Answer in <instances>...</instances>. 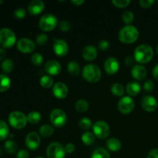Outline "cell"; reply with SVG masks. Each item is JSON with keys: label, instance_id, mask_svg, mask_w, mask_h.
<instances>
[{"label": "cell", "instance_id": "cell-46", "mask_svg": "<svg viewBox=\"0 0 158 158\" xmlns=\"http://www.w3.org/2000/svg\"><path fill=\"white\" fill-rule=\"evenodd\" d=\"M65 151H66V153L68 154H72L75 151V145L73 144V143H67V144L65 146Z\"/></svg>", "mask_w": 158, "mask_h": 158}, {"label": "cell", "instance_id": "cell-22", "mask_svg": "<svg viewBox=\"0 0 158 158\" xmlns=\"http://www.w3.org/2000/svg\"><path fill=\"white\" fill-rule=\"evenodd\" d=\"M121 147L122 145L120 141L115 137H111V138L108 139L106 141V148L113 152L119 151L121 149Z\"/></svg>", "mask_w": 158, "mask_h": 158}, {"label": "cell", "instance_id": "cell-42", "mask_svg": "<svg viewBox=\"0 0 158 158\" xmlns=\"http://www.w3.org/2000/svg\"><path fill=\"white\" fill-rule=\"evenodd\" d=\"M154 88V83L152 80H148L143 83V89L147 91V92H151Z\"/></svg>", "mask_w": 158, "mask_h": 158}, {"label": "cell", "instance_id": "cell-37", "mask_svg": "<svg viewBox=\"0 0 158 158\" xmlns=\"http://www.w3.org/2000/svg\"><path fill=\"white\" fill-rule=\"evenodd\" d=\"M31 61L35 66H40L43 63V55L39 53V52H35V53L32 54V56H31Z\"/></svg>", "mask_w": 158, "mask_h": 158}, {"label": "cell", "instance_id": "cell-47", "mask_svg": "<svg viewBox=\"0 0 158 158\" xmlns=\"http://www.w3.org/2000/svg\"><path fill=\"white\" fill-rule=\"evenodd\" d=\"M148 158H158V148L152 149L148 154Z\"/></svg>", "mask_w": 158, "mask_h": 158}, {"label": "cell", "instance_id": "cell-34", "mask_svg": "<svg viewBox=\"0 0 158 158\" xmlns=\"http://www.w3.org/2000/svg\"><path fill=\"white\" fill-rule=\"evenodd\" d=\"M40 83L43 88H49L53 85V79L49 75H45L40 78Z\"/></svg>", "mask_w": 158, "mask_h": 158}, {"label": "cell", "instance_id": "cell-38", "mask_svg": "<svg viewBox=\"0 0 158 158\" xmlns=\"http://www.w3.org/2000/svg\"><path fill=\"white\" fill-rule=\"evenodd\" d=\"M113 4L118 8H125L131 4L130 0H113Z\"/></svg>", "mask_w": 158, "mask_h": 158}, {"label": "cell", "instance_id": "cell-16", "mask_svg": "<svg viewBox=\"0 0 158 158\" xmlns=\"http://www.w3.org/2000/svg\"><path fill=\"white\" fill-rule=\"evenodd\" d=\"M45 69L49 75L57 76L61 73L62 66L57 60H51L46 62L45 64Z\"/></svg>", "mask_w": 158, "mask_h": 158}, {"label": "cell", "instance_id": "cell-55", "mask_svg": "<svg viewBox=\"0 0 158 158\" xmlns=\"http://www.w3.org/2000/svg\"><path fill=\"white\" fill-rule=\"evenodd\" d=\"M157 2H158V1H157Z\"/></svg>", "mask_w": 158, "mask_h": 158}, {"label": "cell", "instance_id": "cell-41", "mask_svg": "<svg viewBox=\"0 0 158 158\" xmlns=\"http://www.w3.org/2000/svg\"><path fill=\"white\" fill-rule=\"evenodd\" d=\"M26 15V12L24 9L23 8H19V9H15V12H14V15H15V18L19 19H23Z\"/></svg>", "mask_w": 158, "mask_h": 158}, {"label": "cell", "instance_id": "cell-54", "mask_svg": "<svg viewBox=\"0 0 158 158\" xmlns=\"http://www.w3.org/2000/svg\"><path fill=\"white\" fill-rule=\"evenodd\" d=\"M36 158H44V157H36Z\"/></svg>", "mask_w": 158, "mask_h": 158}, {"label": "cell", "instance_id": "cell-7", "mask_svg": "<svg viewBox=\"0 0 158 158\" xmlns=\"http://www.w3.org/2000/svg\"><path fill=\"white\" fill-rule=\"evenodd\" d=\"M49 119L54 126L56 127H62L67 121V116L63 110L54 109L49 114Z\"/></svg>", "mask_w": 158, "mask_h": 158}, {"label": "cell", "instance_id": "cell-45", "mask_svg": "<svg viewBox=\"0 0 158 158\" xmlns=\"http://www.w3.org/2000/svg\"><path fill=\"white\" fill-rule=\"evenodd\" d=\"M17 158H29V151L26 150H20L16 155Z\"/></svg>", "mask_w": 158, "mask_h": 158}, {"label": "cell", "instance_id": "cell-1", "mask_svg": "<svg viewBox=\"0 0 158 158\" xmlns=\"http://www.w3.org/2000/svg\"><path fill=\"white\" fill-rule=\"evenodd\" d=\"M134 59L137 62L144 64L152 60L154 56V49L148 44H141L134 50Z\"/></svg>", "mask_w": 158, "mask_h": 158}, {"label": "cell", "instance_id": "cell-10", "mask_svg": "<svg viewBox=\"0 0 158 158\" xmlns=\"http://www.w3.org/2000/svg\"><path fill=\"white\" fill-rule=\"evenodd\" d=\"M118 110L121 114H131L135 107V102L130 96L123 97L118 102Z\"/></svg>", "mask_w": 158, "mask_h": 158}, {"label": "cell", "instance_id": "cell-35", "mask_svg": "<svg viewBox=\"0 0 158 158\" xmlns=\"http://www.w3.org/2000/svg\"><path fill=\"white\" fill-rule=\"evenodd\" d=\"M79 126L83 131H88L93 127V123L90 119L84 117L79 121Z\"/></svg>", "mask_w": 158, "mask_h": 158}, {"label": "cell", "instance_id": "cell-51", "mask_svg": "<svg viewBox=\"0 0 158 158\" xmlns=\"http://www.w3.org/2000/svg\"><path fill=\"white\" fill-rule=\"evenodd\" d=\"M134 62V59L131 56H127L126 59H125V63L127 65H131Z\"/></svg>", "mask_w": 158, "mask_h": 158}, {"label": "cell", "instance_id": "cell-43", "mask_svg": "<svg viewBox=\"0 0 158 158\" xmlns=\"http://www.w3.org/2000/svg\"><path fill=\"white\" fill-rule=\"evenodd\" d=\"M139 4L143 8H150L154 4V0H140Z\"/></svg>", "mask_w": 158, "mask_h": 158}, {"label": "cell", "instance_id": "cell-3", "mask_svg": "<svg viewBox=\"0 0 158 158\" xmlns=\"http://www.w3.org/2000/svg\"><path fill=\"white\" fill-rule=\"evenodd\" d=\"M83 78L89 83H97L101 79L102 72L100 67L95 64H87L82 71Z\"/></svg>", "mask_w": 158, "mask_h": 158}, {"label": "cell", "instance_id": "cell-50", "mask_svg": "<svg viewBox=\"0 0 158 158\" xmlns=\"http://www.w3.org/2000/svg\"><path fill=\"white\" fill-rule=\"evenodd\" d=\"M6 56V52L3 48H0V60H4Z\"/></svg>", "mask_w": 158, "mask_h": 158}, {"label": "cell", "instance_id": "cell-53", "mask_svg": "<svg viewBox=\"0 0 158 158\" xmlns=\"http://www.w3.org/2000/svg\"><path fill=\"white\" fill-rule=\"evenodd\" d=\"M157 54H158V45H157Z\"/></svg>", "mask_w": 158, "mask_h": 158}, {"label": "cell", "instance_id": "cell-33", "mask_svg": "<svg viewBox=\"0 0 158 158\" xmlns=\"http://www.w3.org/2000/svg\"><path fill=\"white\" fill-rule=\"evenodd\" d=\"M1 68L2 71L6 73L12 72L14 68V63L11 59H6L2 63Z\"/></svg>", "mask_w": 158, "mask_h": 158}, {"label": "cell", "instance_id": "cell-8", "mask_svg": "<svg viewBox=\"0 0 158 158\" xmlns=\"http://www.w3.org/2000/svg\"><path fill=\"white\" fill-rule=\"evenodd\" d=\"M66 153L64 147L58 142L51 143L46 150L48 158H64Z\"/></svg>", "mask_w": 158, "mask_h": 158}, {"label": "cell", "instance_id": "cell-15", "mask_svg": "<svg viewBox=\"0 0 158 158\" xmlns=\"http://www.w3.org/2000/svg\"><path fill=\"white\" fill-rule=\"evenodd\" d=\"M103 67H104L106 73H108L109 75H114L118 72L119 69H120V63L116 58L110 57V58L106 59V61L104 62Z\"/></svg>", "mask_w": 158, "mask_h": 158}, {"label": "cell", "instance_id": "cell-6", "mask_svg": "<svg viewBox=\"0 0 158 158\" xmlns=\"http://www.w3.org/2000/svg\"><path fill=\"white\" fill-rule=\"evenodd\" d=\"M39 25L42 30L45 32H49L55 29L56 26L58 25V21L56 16H55L53 14L48 13L45 14L41 17Z\"/></svg>", "mask_w": 158, "mask_h": 158}, {"label": "cell", "instance_id": "cell-44", "mask_svg": "<svg viewBox=\"0 0 158 158\" xmlns=\"http://www.w3.org/2000/svg\"><path fill=\"white\" fill-rule=\"evenodd\" d=\"M109 47H110L109 42L106 41V40H101V41L98 43L99 49H100L101 51L106 50Z\"/></svg>", "mask_w": 158, "mask_h": 158}, {"label": "cell", "instance_id": "cell-14", "mask_svg": "<svg viewBox=\"0 0 158 158\" xmlns=\"http://www.w3.org/2000/svg\"><path fill=\"white\" fill-rule=\"evenodd\" d=\"M35 48V43L28 38H22L17 43V49L22 52L29 53L32 52Z\"/></svg>", "mask_w": 158, "mask_h": 158}, {"label": "cell", "instance_id": "cell-2", "mask_svg": "<svg viewBox=\"0 0 158 158\" xmlns=\"http://www.w3.org/2000/svg\"><path fill=\"white\" fill-rule=\"evenodd\" d=\"M119 40L120 42L126 44H131L137 41L139 37V31L134 26L127 25L122 28L118 34Z\"/></svg>", "mask_w": 158, "mask_h": 158}, {"label": "cell", "instance_id": "cell-32", "mask_svg": "<svg viewBox=\"0 0 158 158\" xmlns=\"http://www.w3.org/2000/svg\"><path fill=\"white\" fill-rule=\"evenodd\" d=\"M110 90L111 93L114 95L117 96V97H121L124 94V88H123V86L118 83H116L114 84H113L112 86H111Z\"/></svg>", "mask_w": 158, "mask_h": 158}, {"label": "cell", "instance_id": "cell-17", "mask_svg": "<svg viewBox=\"0 0 158 158\" xmlns=\"http://www.w3.org/2000/svg\"><path fill=\"white\" fill-rule=\"evenodd\" d=\"M69 89L64 83L58 82L52 86V94L56 98L64 99L67 97Z\"/></svg>", "mask_w": 158, "mask_h": 158}, {"label": "cell", "instance_id": "cell-26", "mask_svg": "<svg viewBox=\"0 0 158 158\" xmlns=\"http://www.w3.org/2000/svg\"><path fill=\"white\" fill-rule=\"evenodd\" d=\"M5 150H6V152L9 154H15L17 151V149H18V145L15 143L14 140H9L5 143L4 144Z\"/></svg>", "mask_w": 158, "mask_h": 158}, {"label": "cell", "instance_id": "cell-4", "mask_svg": "<svg viewBox=\"0 0 158 158\" xmlns=\"http://www.w3.org/2000/svg\"><path fill=\"white\" fill-rule=\"evenodd\" d=\"M9 122L12 127L15 129H23L27 124V116L19 111H13L9 115Z\"/></svg>", "mask_w": 158, "mask_h": 158}, {"label": "cell", "instance_id": "cell-49", "mask_svg": "<svg viewBox=\"0 0 158 158\" xmlns=\"http://www.w3.org/2000/svg\"><path fill=\"white\" fill-rule=\"evenodd\" d=\"M71 2L73 3V4H74L75 6H81L82 4H83V3L85 2L84 0H71Z\"/></svg>", "mask_w": 158, "mask_h": 158}, {"label": "cell", "instance_id": "cell-48", "mask_svg": "<svg viewBox=\"0 0 158 158\" xmlns=\"http://www.w3.org/2000/svg\"><path fill=\"white\" fill-rule=\"evenodd\" d=\"M152 73H153V77H154V79L158 80V64L156 65L154 67L152 71Z\"/></svg>", "mask_w": 158, "mask_h": 158}, {"label": "cell", "instance_id": "cell-40", "mask_svg": "<svg viewBox=\"0 0 158 158\" xmlns=\"http://www.w3.org/2000/svg\"><path fill=\"white\" fill-rule=\"evenodd\" d=\"M48 41V37L46 34L41 33L39 35H37L36 38H35V42L38 45L40 46H43V45L46 44Z\"/></svg>", "mask_w": 158, "mask_h": 158}, {"label": "cell", "instance_id": "cell-27", "mask_svg": "<svg viewBox=\"0 0 158 158\" xmlns=\"http://www.w3.org/2000/svg\"><path fill=\"white\" fill-rule=\"evenodd\" d=\"M75 108L78 112L84 113L89 109V103L86 100L80 99V100H77V103H76Z\"/></svg>", "mask_w": 158, "mask_h": 158}, {"label": "cell", "instance_id": "cell-12", "mask_svg": "<svg viewBox=\"0 0 158 158\" xmlns=\"http://www.w3.org/2000/svg\"><path fill=\"white\" fill-rule=\"evenodd\" d=\"M53 51L58 56H65L68 53L69 46L67 43L63 40L53 39Z\"/></svg>", "mask_w": 158, "mask_h": 158}, {"label": "cell", "instance_id": "cell-30", "mask_svg": "<svg viewBox=\"0 0 158 158\" xmlns=\"http://www.w3.org/2000/svg\"><path fill=\"white\" fill-rule=\"evenodd\" d=\"M27 120L31 124H36L41 120V114L37 111H32L28 114Z\"/></svg>", "mask_w": 158, "mask_h": 158}, {"label": "cell", "instance_id": "cell-19", "mask_svg": "<svg viewBox=\"0 0 158 158\" xmlns=\"http://www.w3.org/2000/svg\"><path fill=\"white\" fill-rule=\"evenodd\" d=\"M83 57L87 61H92L94 60L97 56V48L92 45L85 46L82 52Z\"/></svg>", "mask_w": 158, "mask_h": 158}, {"label": "cell", "instance_id": "cell-52", "mask_svg": "<svg viewBox=\"0 0 158 158\" xmlns=\"http://www.w3.org/2000/svg\"><path fill=\"white\" fill-rule=\"evenodd\" d=\"M2 2H3V1H2V0H0V5H1L2 3Z\"/></svg>", "mask_w": 158, "mask_h": 158}, {"label": "cell", "instance_id": "cell-31", "mask_svg": "<svg viewBox=\"0 0 158 158\" xmlns=\"http://www.w3.org/2000/svg\"><path fill=\"white\" fill-rule=\"evenodd\" d=\"M9 129L7 123L3 120H0V140L6 139L9 136Z\"/></svg>", "mask_w": 158, "mask_h": 158}, {"label": "cell", "instance_id": "cell-11", "mask_svg": "<svg viewBox=\"0 0 158 158\" xmlns=\"http://www.w3.org/2000/svg\"><path fill=\"white\" fill-rule=\"evenodd\" d=\"M141 106L147 112H154L157 110L158 106V102L157 99L151 95L145 96L141 100Z\"/></svg>", "mask_w": 158, "mask_h": 158}, {"label": "cell", "instance_id": "cell-36", "mask_svg": "<svg viewBox=\"0 0 158 158\" xmlns=\"http://www.w3.org/2000/svg\"><path fill=\"white\" fill-rule=\"evenodd\" d=\"M122 19H123V21L126 24L130 25L131 23H133V21H134V13L130 10L125 11V12H123V15H122Z\"/></svg>", "mask_w": 158, "mask_h": 158}, {"label": "cell", "instance_id": "cell-25", "mask_svg": "<svg viewBox=\"0 0 158 158\" xmlns=\"http://www.w3.org/2000/svg\"><path fill=\"white\" fill-rule=\"evenodd\" d=\"M81 140L84 144L89 146V145H92L95 142V135L94 134V133L86 131L82 135Z\"/></svg>", "mask_w": 158, "mask_h": 158}, {"label": "cell", "instance_id": "cell-23", "mask_svg": "<svg viewBox=\"0 0 158 158\" xmlns=\"http://www.w3.org/2000/svg\"><path fill=\"white\" fill-rule=\"evenodd\" d=\"M10 78L5 74H0V93L6 92L10 88Z\"/></svg>", "mask_w": 158, "mask_h": 158}, {"label": "cell", "instance_id": "cell-24", "mask_svg": "<svg viewBox=\"0 0 158 158\" xmlns=\"http://www.w3.org/2000/svg\"><path fill=\"white\" fill-rule=\"evenodd\" d=\"M67 70L72 76H78L80 73V66L77 62L70 61L67 64Z\"/></svg>", "mask_w": 158, "mask_h": 158}, {"label": "cell", "instance_id": "cell-21", "mask_svg": "<svg viewBox=\"0 0 158 158\" xmlns=\"http://www.w3.org/2000/svg\"><path fill=\"white\" fill-rule=\"evenodd\" d=\"M126 91L131 97L138 95L140 92V85L137 81H131L127 83L126 86Z\"/></svg>", "mask_w": 158, "mask_h": 158}, {"label": "cell", "instance_id": "cell-28", "mask_svg": "<svg viewBox=\"0 0 158 158\" xmlns=\"http://www.w3.org/2000/svg\"><path fill=\"white\" fill-rule=\"evenodd\" d=\"M54 129L52 126L49 124H44L40 128V135L44 137H49L53 134Z\"/></svg>", "mask_w": 158, "mask_h": 158}, {"label": "cell", "instance_id": "cell-13", "mask_svg": "<svg viewBox=\"0 0 158 158\" xmlns=\"http://www.w3.org/2000/svg\"><path fill=\"white\" fill-rule=\"evenodd\" d=\"M41 143V139L38 134L31 132L27 134L26 137V145L31 151H35L39 148Z\"/></svg>", "mask_w": 158, "mask_h": 158}, {"label": "cell", "instance_id": "cell-5", "mask_svg": "<svg viewBox=\"0 0 158 158\" xmlns=\"http://www.w3.org/2000/svg\"><path fill=\"white\" fill-rule=\"evenodd\" d=\"M16 42V35L12 29L4 28L0 30V44L5 48H10Z\"/></svg>", "mask_w": 158, "mask_h": 158}, {"label": "cell", "instance_id": "cell-39", "mask_svg": "<svg viewBox=\"0 0 158 158\" xmlns=\"http://www.w3.org/2000/svg\"><path fill=\"white\" fill-rule=\"evenodd\" d=\"M59 29H60L63 32H68V31L70 30L71 29V25L70 23L68 21H66V20H63V21H61L58 24Z\"/></svg>", "mask_w": 158, "mask_h": 158}, {"label": "cell", "instance_id": "cell-18", "mask_svg": "<svg viewBox=\"0 0 158 158\" xmlns=\"http://www.w3.org/2000/svg\"><path fill=\"white\" fill-rule=\"evenodd\" d=\"M45 9V3L42 0H33L28 6V11L31 15H36L41 13Z\"/></svg>", "mask_w": 158, "mask_h": 158}, {"label": "cell", "instance_id": "cell-29", "mask_svg": "<svg viewBox=\"0 0 158 158\" xmlns=\"http://www.w3.org/2000/svg\"><path fill=\"white\" fill-rule=\"evenodd\" d=\"M90 158H110V155L106 149L100 148L94 151Z\"/></svg>", "mask_w": 158, "mask_h": 158}, {"label": "cell", "instance_id": "cell-20", "mask_svg": "<svg viewBox=\"0 0 158 158\" xmlns=\"http://www.w3.org/2000/svg\"><path fill=\"white\" fill-rule=\"evenodd\" d=\"M131 74L135 80H142L146 77L147 69L142 65H135L131 69Z\"/></svg>", "mask_w": 158, "mask_h": 158}, {"label": "cell", "instance_id": "cell-9", "mask_svg": "<svg viewBox=\"0 0 158 158\" xmlns=\"http://www.w3.org/2000/svg\"><path fill=\"white\" fill-rule=\"evenodd\" d=\"M93 132L94 134L99 139H105L110 135V128L107 123L105 121H97L93 125Z\"/></svg>", "mask_w": 158, "mask_h": 158}]
</instances>
